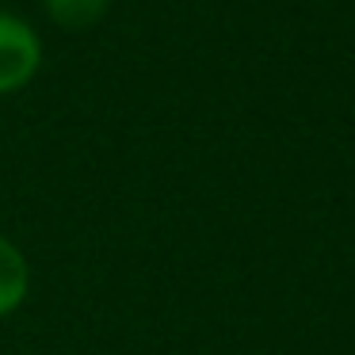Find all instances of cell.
<instances>
[{"label":"cell","instance_id":"3957f363","mask_svg":"<svg viewBox=\"0 0 355 355\" xmlns=\"http://www.w3.org/2000/svg\"><path fill=\"white\" fill-rule=\"evenodd\" d=\"M111 0H46V12L54 16V24L62 27H92L96 19L107 12Z\"/></svg>","mask_w":355,"mask_h":355},{"label":"cell","instance_id":"6da1fadb","mask_svg":"<svg viewBox=\"0 0 355 355\" xmlns=\"http://www.w3.org/2000/svg\"><path fill=\"white\" fill-rule=\"evenodd\" d=\"M42 65V42L27 19L0 12V96L31 85Z\"/></svg>","mask_w":355,"mask_h":355},{"label":"cell","instance_id":"7a4b0ae2","mask_svg":"<svg viewBox=\"0 0 355 355\" xmlns=\"http://www.w3.org/2000/svg\"><path fill=\"white\" fill-rule=\"evenodd\" d=\"M27 291H31V268H27V256L19 252L8 237H0V317H8L12 309L24 306Z\"/></svg>","mask_w":355,"mask_h":355}]
</instances>
